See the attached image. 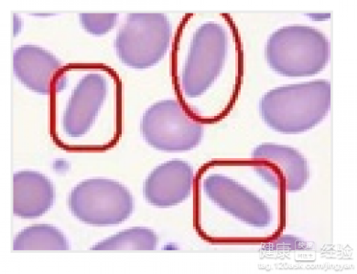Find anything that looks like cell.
<instances>
[{
  "label": "cell",
  "instance_id": "obj_1",
  "mask_svg": "<svg viewBox=\"0 0 357 274\" xmlns=\"http://www.w3.org/2000/svg\"><path fill=\"white\" fill-rule=\"evenodd\" d=\"M52 135L69 151H104L121 135V83L109 67L72 64L51 90Z\"/></svg>",
  "mask_w": 357,
  "mask_h": 274
},
{
  "label": "cell",
  "instance_id": "obj_13",
  "mask_svg": "<svg viewBox=\"0 0 357 274\" xmlns=\"http://www.w3.org/2000/svg\"><path fill=\"white\" fill-rule=\"evenodd\" d=\"M68 249V241L61 230L50 225L29 227L20 232L13 243L14 250Z\"/></svg>",
  "mask_w": 357,
  "mask_h": 274
},
{
  "label": "cell",
  "instance_id": "obj_8",
  "mask_svg": "<svg viewBox=\"0 0 357 274\" xmlns=\"http://www.w3.org/2000/svg\"><path fill=\"white\" fill-rule=\"evenodd\" d=\"M172 25L162 14H135L119 31L116 47L125 65L136 69L153 66L169 48Z\"/></svg>",
  "mask_w": 357,
  "mask_h": 274
},
{
  "label": "cell",
  "instance_id": "obj_5",
  "mask_svg": "<svg viewBox=\"0 0 357 274\" xmlns=\"http://www.w3.org/2000/svg\"><path fill=\"white\" fill-rule=\"evenodd\" d=\"M330 43L326 35L308 26L279 29L268 38L266 59L277 74L286 77H309L327 65Z\"/></svg>",
  "mask_w": 357,
  "mask_h": 274
},
{
  "label": "cell",
  "instance_id": "obj_7",
  "mask_svg": "<svg viewBox=\"0 0 357 274\" xmlns=\"http://www.w3.org/2000/svg\"><path fill=\"white\" fill-rule=\"evenodd\" d=\"M142 135L152 147L164 152H184L197 147L204 135L202 122L180 103L153 104L143 115Z\"/></svg>",
  "mask_w": 357,
  "mask_h": 274
},
{
  "label": "cell",
  "instance_id": "obj_15",
  "mask_svg": "<svg viewBox=\"0 0 357 274\" xmlns=\"http://www.w3.org/2000/svg\"><path fill=\"white\" fill-rule=\"evenodd\" d=\"M81 22L90 33L102 35L107 33L115 25L118 15H80Z\"/></svg>",
  "mask_w": 357,
  "mask_h": 274
},
{
  "label": "cell",
  "instance_id": "obj_4",
  "mask_svg": "<svg viewBox=\"0 0 357 274\" xmlns=\"http://www.w3.org/2000/svg\"><path fill=\"white\" fill-rule=\"evenodd\" d=\"M331 84L326 80L278 87L260 101V113L271 129L282 134L311 130L331 107Z\"/></svg>",
  "mask_w": 357,
  "mask_h": 274
},
{
  "label": "cell",
  "instance_id": "obj_11",
  "mask_svg": "<svg viewBox=\"0 0 357 274\" xmlns=\"http://www.w3.org/2000/svg\"><path fill=\"white\" fill-rule=\"evenodd\" d=\"M61 68L60 61L45 49L23 46L14 54V71L26 87L42 95L51 92L52 83Z\"/></svg>",
  "mask_w": 357,
  "mask_h": 274
},
{
  "label": "cell",
  "instance_id": "obj_12",
  "mask_svg": "<svg viewBox=\"0 0 357 274\" xmlns=\"http://www.w3.org/2000/svg\"><path fill=\"white\" fill-rule=\"evenodd\" d=\"M14 214L35 218L46 213L54 202V188L43 175L22 171L14 175Z\"/></svg>",
  "mask_w": 357,
  "mask_h": 274
},
{
  "label": "cell",
  "instance_id": "obj_14",
  "mask_svg": "<svg viewBox=\"0 0 357 274\" xmlns=\"http://www.w3.org/2000/svg\"><path fill=\"white\" fill-rule=\"evenodd\" d=\"M158 237L153 230L142 227L123 230L119 234L96 244L93 250H152L156 249Z\"/></svg>",
  "mask_w": 357,
  "mask_h": 274
},
{
  "label": "cell",
  "instance_id": "obj_2",
  "mask_svg": "<svg viewBox=\"0 0 357 274\" xmlns=\"http://www.w3.org/2000/svg\"><path fill=\"white\" fill-rule=\"evenodd\" d=\"M195 229L213 244L256 245L282 236L285 203H272L228 175L223 161L204 166L196 177Z\"/></svg>",
  "mask_w": 357,
  "mask_h": 274
},
{
  "label": "cell",
  "instance_id": "obj_10",
  "mask_svg": "<svg viewBox=\"0 0 357 274\" xmlns=\"http://www.w3.org/2000/svg\"><path fill=\"white\" fill-rule=\"evenodd\" d=\"M252 159L261 163L286 192L300 191L309 182L308 162L294 148L263 144L255 148Z\"/></svg>",
  "mask_w": 357,
  "mask_h": 274
},
{
  "label": "cell",
  "instance_id": "obj_6",
  "mask_svg": "<svg viewBox=\"0 0 357 274\" xmlns=\"http://www.w3.org/2000/svg\"><path fill=\"white\" fill-rule=\"evenodd\" d=\"M68 204L76 218L92 226L118 225L134 209L133 198L125 186L103 179L79 184L73 189Z\"/></svg>",
  "mask_w": 357,
  "mask_h": 274
},
{
  "label": "cell",
  "instance_id": "obj_3",
  "mask_svg": "<svg viewBox=\"0 0 357 274\" xmlns=\"http://www.w3.org/2000/svg\"><path fill=\"white\" fill-rule=\"evenodd\" d=\"M227 48L225 29L218 23H204L192 37L183 68L174 74L178 103L196 119L203 99L208 95L206 122L211 121L210 92L218 88L216 84L223 74Z\"/></svg>",
  "mask_w": 357,
  "mask_h": 274
},
{
  "label": "cell",
  "instance_id": "obj_9",
  "mask_svg": "<svg viewBox=\"0 0 357 274\" xmlns=\"http://www.w3.org/2000/svg\"><path fill=\"white\" fill-rule=\"evenodd\" d=\"M194 182V171L188 163L172 160L151 172L145 182L143 192L151 205L169 208L189 197Z\"/></svg>",
  "mask_w": 357,
  "mask_h": 274
}]
</instances>
